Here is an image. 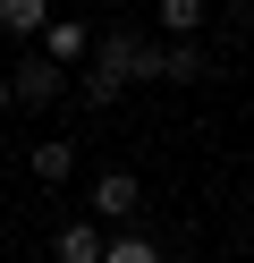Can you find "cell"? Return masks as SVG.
I'll list each match as a JSON object with an SVG mask.
<instances>
[{
	"instance_id": "13",
	"label": "cell",
	"mask_w": 254,
	"mask_h": 263,
	"mask_svg": "<svg viewBox=\"0 0 254 263\" xmlns=\"http://www.w3.org/2000/svg\"><path fill=\"white\" fill-rule=\"evenodd\" d=\"M246 170H254V161H246Z\"/></svg>"
},
{
	"instance_id": "9",
	"label": "cell",
	"mask_w": 254,
	"mask_h": 263,
	"mask_svg": "<svg viewBox=\"0 0 254 263\" xmlns=\"http://www.w3.org/2000/svg\"><path fill=\"white\" fill-rule=\"evenodd\" d=\"M102 263H169L152 238H102Z\"/></svg>"
},
{
	"instance_id": "10",
	"label": "cell",
	"mask_w": 254,
	"mask_h": 263,
	"mask_svg": "<svg viewBox=\"0 0 254 263\" xmlns=\"http://www.w3.org/2000/svg\"><path fill=\"white\" fill-rule=\"evenodd\" d=\"M127 85H161V43L135 34V68H127Z\"/></svg>"
},
{
	"instance_id": "2",
	"label": "cell",
	"mask_w": 254,
	"mask_h": 263,
	"mask_svg": "<svg viewBox=\"0 0 254 263\" xmlns=\"http://www.w3.org/2000/svg\"><path fill=\"white\" fill-rule=\"evenodd\" d=\"M34 43H43V60H60V68H85V51H93V26H85V17H51Z\"/></svg>"
},
{
	"instance_id": "5",
	"label": "cell",
	"mask_w": 254,
	"mask_h": 263,
	"mask_svg": "<svg viewBox=\"0 0 254 263\" xmlns=\"http://www.w3.org/2000/svg\"><path fill=\"white\" fill-rule=\"evenodd\" d=\"M68 170H76V144L68 136H34V187H60Z\"/></svg>"
},
{
	"instance_id": "11",
	"label": "cell",
	"mask_w": 254,
	"mask_h": 263,
	"mask_svg": "<svg viewBox=\"0 0 254 263\" xmlns=\"http://www.w3.org/2000/svg\"><path fill=\"white\" fill-rule=\"evenodd\" d=\"M0 110H9V77H0Z\"/></svg>"
},
{
	"instance_id": "1",
	"label": "cell",
	"mask_w": 254,
	"mask_h": 263,
	"mask_svg": "<svg viewBox=\"0 0 254 263\" xmlns=\"http://www.w3.org/2000/svg\"><path fill=\"white\" fill-rule=\"evenodd\" d=\"M60 93H68V68H60V60H43V51H26V60H17V68H9V102H26V110H43V102H60Z\"/></svg>"
},
{
	"instance_id": "4",
	"label": "cell",
	"mask_w": 254,
	"mask_h": 263,
	"mask_svg": "<svg viewBox=\"0 0 254 263\" xmlns=\"http://www.w3.org/2000/svg\"><path fill=\"white\" fill-rule=\"evenodd\" d=\"M203 77H212L203 43H161V85H203Z\"/></svg>"
},
{
	"instance_id": "8",
	"label": "cell",
	"mask_w": 254,
	"mask_h": 263,
	"mask_svg": "<svg viewBox=\"0 0 254 263\" xmlns=\"http://www.w3.org/2000/svg\"><path fill=\"white\" fill-rule=\"evenodd\" d=\"M203 9H212V0H161V26H169V43H195V34H203Z\"/></svg>"
},
{
	"instance_id": "6",
	"label": "cell",
	"mask_w": 254,
	"mask_h": 263,
	"mask_svg": "<svg viewBox=\"0 0 254 263\" xmlns=\"http://www.w3.org/2000/svg\"><path fill=\"white\" fill-rule=\"evenodd\" d=\"M51 255L60 263H102V221H68L60 238H51Z\"/></svg>"
},
{
	"instance_id": "3",
	"label": "cell",
	"mask_w": 254,
	"mask_h": 263,
	"mask_svg": "<svg viewBox=\"0 0 254 263\" xmlns=\"http://www.w3.org/2000/svg\"><path fill=\"white\" fill-rule=\"evenodd\" d=\"M135 204H144L135 170H102V178H93V221H127Z\"/></svg>"
},
{
	"instance_id": "12",
	"label": "cell",
	"mask_w": 254,
	"mask_h": 263,
	"mask_svg": "<svg viewBox=\"0 0 254 263\" xmlns=\"http://www.w3.org/2000/svg\"><path fill=\"white\" fill-rule=\"evenodd\" d=\"M246 17H254V0H246Z\"/></svg>"
},
{
	"instance_id": "7",
	"label": "cell",
	"mask_w": 254,
	"mask_h": 263,
	"mask_svg": "<svg viewBox=\"0 0 254 263\" xmlns=\"http://www.w3.org/2000/svg\"><path fill=\"white\" fill-rule=\"evenodd\" d=\"M51 26V0H0V34H17V43H34Z\"/></svg>"
}]
</instances>
